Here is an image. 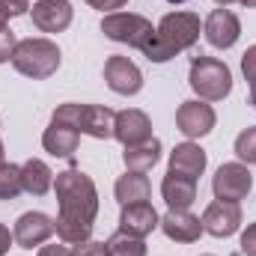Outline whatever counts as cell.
<instances>
[{"mask_svg":"<svg viewBox=\"0 0 256 256\" xmlns=\"http://www.w3.org/2000/svg\"><path fill=\"white\" fill-rule=\"evenodd\" d=\"M54 194H57V202H60V214L54 220L57 238L72 244V248L80 244V242H90L92 226H96V214H98L96 182L84 170L68 167L63 173H57Z\"/></svg>","mask_w":256,"mask_h":256,"instance_id":"6da1fadb","label":"cell"},{"mask_svg":"<svg viewBox=\"0 0 256 256\" xmlns=\"http://www.w3.org/2000/svg\"><path fill=\"white\" fill-rule=\"evenodd\" d=\"M200 30H202L200 15H194V12H167L158 21L152 39L143 45V57L152 60V63H167L176 54H182V51L196 45Z\"/></svg>","mask_w":256,"mask_h":256,"instance_id":"7a4b0ae2","label":"cell"},{"mask_svg":"<svg viewBox=\"0 0 256 256\" xmlns=\"http://www.w3.org/2000/svg\"><path fill=\"white\" fill-rule=\"evenodd\" d=\"M63 63V54L57 48V42L51 39H42V36H30V39H21L15 45V54H12V66L18 74L24 78H33V80H45L51 78Z\"/></svg>","mask_w":256,"mask_h":256,"instance_id":"3957f363","label":"cell"},{"mask_svg":"<svg viewBox=\"0 0 256 256\" xmlns=\"http://www.w3.org/2000/svg\"><path fill=\"white\" fill-rule=\"evenodd\" d=\"M188 84L202 102H224L232 92V72L224 60L200 54L191 60Z\"/></svg>","mask_w":256,"mask_h":256,"instance_id":"277c9868","label":"cell"},{"mask_svg":"<svg viewBox=\"0 0 256 256\" xmlns=\"http://www.w3.org/2000/svg\"><path fill=\"white\" fill-rule=\"evenodd\" d=\"M102 33L110 42H120V45L143 51V45L152 39L155 27H152L149 18H143L137 12H110V15L102 18Z\"/></svg>","mask_w":256,"mask_h":256,"instance_id":"5b68a950","label":"cell"},{"mask_svg":"<svg viewBox=\"0 0 256 256\" xmlns=\"http://www.w3.org/2000/svg\"><path fill=\"white\" fill-rule=\"evenodd\" d=\"M250 188H254V176H250L248 164H242V161L220 164L212 179L214 200H226V202H242L250 194Z\"/></svg>","mask_w":256,"mask_h":256,"instance_id":"8992f818","label":"cell"},{"mask_svg":"<svg viewBox=\"0 0 256 256\" xmlns=\"http://www.w3.org/2000/svg\"><path fill=\"white\" fill-rule=\"evenodd\" d=\"M218 122V114L208 102L202 98H191V102H182L179 110H176V126L179 131L188 137V140H200L206 134H212V128Z\"/></svg>","mask_w":256,"mask_h":256,"instance_id":"52a82bcc","label":"cell"},{"mask_svg":"<svg viewBox=\"0 0 256 256\" xmlns=\"http://www.w3.org/2000/svg\"><path fill=\"white\" fill-rule=\"evenodd\" d=\"M200 220H202V232H208L214 238H230L242 230V206L226 202V200H214L206 206Z\"/></svg>","mask_w":256,"mask_h":256,"instance_id":"ba28073f","label":"cell"},{"mask_svg":"<svg viewBox=\"0 0 256 256\" xmlns=\"http://www.w3.org/2000/svg\"><path fill=\"white\" fill-rule=\"evenodd\" d=\"M202 33H206V42L212 45V48H218V51H230L236 42H238V36H242V21H238V15L232 12V9H214L208 18H206V24H202Z\"/></svg>","mask_w":256,"mask_h":256,"instance_id":"9c48e42d","label":"cell"},{"mask_svg":"<svg viewBox=\"0 0 256 256\" xmlns=\"http://www.w3.org/2000/svg\"><path fill=\"white\" fill-rule=\"evenodd\" d=\"M54 218H48L45 212H24L18 220H15V244L24 248V250H33V248H42L51 236H54Z\"/></svg>","mask_w":256,"mask_h":256,"instance_id":"30bf717a","label":"cell"},{"mask_svg":"<svg viewBox=\"0 0 256 256\" xmlns=\"http://www.w3.org/2000/svg\"><path fill=\"white\" fill-rule=\"evenodd\" d=\"M104 84L116 96H137L143 90V72L128 57H110L104 63Z\"/></svg>","mask_w":256,"mask_h":256,"instance_id":"8fae6325","label":"cell"},{"mask_svg":"<svg viewBox=\"0 0 256 256\" xmlns=\"http://www.w3.org/2000/svg\"><path fill=\"white\" fill-rule=\"evenodd\" d=\"M30 15L42 33H63L74 18V9L68 0H36Z\"/></svg>","mask_w":256,"mask_h":256,"instance_id":"7c38bea8","label":"cell"},{"mask_svg":"<svg viewBox=\"0 0 256 256\" xmlns=\"http://www.w3.org/2000/svg\"><path fill=\"white\" fill-rule=\"evenodd\" d=\"M161 232L170 238V242H176V244H194V242H200V236H202V220L191 214L188 208L185 212H176V208H170L164 218H161Z\"/></svg>","mask_w":256,"mask_h":256,"instance_id":"4fadbf2b","label":"cell"},{"mask_svg":"<svg viewBox=\"0 0 256 256\" xmlns=\"http://www.w3.org/2000/svg\"><path fill=\"white\" fill-rule=\"evenodd\" d=\"M206 164H208V155H206V149L200 146V143H194V140H185V143H179L173 152H170V173H179V176H188V179H200L202 173H206Z\"/></svg>","mask_w":256,"mask_h":256,"instance_id":"5bb4252c","label":"cell"},{"mask_svg":"<svg viewBox=\"0 0 256 256\" xmlns=\"http://www.w3.org/2000/svg\"><path fill=\"white\" fill-rule=\"evenodd\" d=\"M116 126V110H110L108 104H80V120L78 131L96 140H110Z\"/></svg>","mask_w":256,"mask_h":256,"instance_id":"9a60e30c","label":"cell"},{"mask_svg":"<svg viewBox=\"0 0 256 256\" xmlns=\"http://www.w3.org/2000/svg\"><path fill=\"white\" fill-rule=\"evenodd\" d=\"M114 137L122 143V146H134V143H143L152 137V122L143 110L137 108H126L116 114V126H114Z\"/></svg>","mask_w":256,"mask_h":256,"instance_id":"2e32d148","label":"cell"},{"mask_svg":"<svg viewBox=\"0 0 256 256\" xmlns=\"http://www.w3.org/2000/svg\"><path fill=\"white\" fill-rule=\"evenodd\" d=\"M161 218L158 212L152 208V202H134V206H122V214H120V230L128 236H137V238H146L158 230Z\"/></svg>","mask_w":256,"mask_h":256,"instance_id":"e0dca14e","label":"cell"},{"mask_svg":"<svg viewBox=\"0 0 256 256\" xmlns=\"http://www.w3.org/2000/svg\"><path fill=\"white\" fill-rule=\"evenodd\" d=\"M161 196L167 202V208H176V212H185L196 202V182L188 176H179V173H170L161 179Z\"/></svg>","mask_w":256,"mask_h":256,"instance_id":"ac0fdd59","label":"cell"},{"mask_svg":"<svg viewBox=\"0 0 256 256\" xmlns=\"http://www.w3.org/2000/svg\"><path fill=\"white\" fill-rule=\"evenodd\" d=\"M78 143H80V134L68 126H60V122H51L42 134V146L54 158H72L78 152Z\"/></svg>","mask_w":256,"mask_h":256,"instance_id":"d6986e66","label":"cell"},{"mask_svg":"<svg viewBox=\"0 0 256 256\" xmlns=\"http://www.w3.org/2000/svg\"><path fill=\"white\" fill-rule=\"evenodd\" d=\"M122 161H126V170H131V173H149L161 161V140L158 137H149L143 143L126 146Z\"/></svg>","mask_w":256,"mask_h":256,"instance_id":"ffe728a7","label":"cell"},{"mask_svg":"<svg viewBox=\"0 0 256 256\" xmlns=\"http://www.w3.org/2000/svg\"><path fill=\"white\" fill-rule=\"evenodd\" d=\"M21 182H24V194L30 196H45L54 191V173L42 158H30L21 164Z\"/></svg>","mask_w":256,"mask_h":256,"instance_id":"44dd1931","label":"cell"},{"mask_svg":"<svg viewBox=\"0 0 256 256\" xmlns=\"http://www.w3.org/2000/svg\"><path fill=\"white\" fill-rule=\"evenodd\" d=\"M114 194H116V202H120V206L149 202L152 185H149L146 173H131V170H128L126 176H120V179H116V185H114Z\"/></svg>","mask_w":256,"mask_h":256,"instance_id":"7402d4cb","label":"cell"},{"mask_svg":"<svg viewBox=\"0 0 256 256\" xmlns=\"http://www.w3.org/2000/svg\"><path fill=\"white\" fill-rule=\"evenodd\" d=\"M104 248H108V256H146V242L137 236H128L122 230L114 232L104 242Z\"/></svg>","mask_w":256,"mask_h":256,"instance_id":"603a6c76","label":"cell"},{"mask_svg":"<svg viewBox=\"0 0 256 256\" xmlns=\"http://www.w3.org/2000/svg\"><path fill=\"white\" fill-rule=\"evenodd\" d=\"M18 194H24V182H21V164H0V200H15Z\"/></svg>","mask_w":256,"mask_h":256,"instance_id":"cb8c5ba5","label":"cell"},{"mask_svg":"<svg viewBox=\"0 0 256 256\" xmlns=\"http://www.w3.org/2000/svg\"><path fill=\"white\" fill-rule=\"evenodd\" d=\"M236 155H238V161L242 164H256V126H250V128H244L238 137H236Z\"/></svg>","mask_w":256,"mask_h":256,"instance_id":"d4e9b609","label":"cell"},{"mask_svg":"<svg viewBox=\"0 0 256 256\" xmlns=\"http://www.w3.org/2000/svg\"><path fill=\"white\" fill-rule=\"evenodd\" d=\"M15 33L9 27H0V63H12V54H15Z\"/></svg>","mask_w":256,"mask_h":256,"instance_id":"484cf974","label":"cell"},{"mask_svg":"<svg viewBox=\"0 0 256 256\" xmlns=\"http://www.w3.org/2000/svg\"><path fill=\"white\" fill-rule=\"evenodd\" d=\"M72 256H108V248H104V242H80V244H74L72 248Z\"/></svg>","mask_w":256,"mask_h":256,"instance_id":"4316f807","label":"cell"},{"mask_svg":"<svg viewBox=\"0 0 256 256\" xmlns=\"http://www.w3.org/2000/svg\"><path fill=\"white\" fill-rule=\"evenodd\" d=\"M242 72H244V80L254 86L256 84V45H250L242 57Z\"/></svg>","mask_w":256,"mask_h":256,"instance_id":"83f0119b","label":"cell"},{"mask_svg":"<svg viewBox=\"0 0 256 256\" xmlns=\"http://www.w3.org/2000/svg\"><path fill=\"white\" fill-rule=\"evenodd\" d=\"M0 9L6 18H18L30 12V0H0Z\"/></svg>","mask_w":256,"mask_h":256,"instance_id":"f1b7e54d","label":"cell"},{"mask_svg":"<svg viewBox=\"0 0 256 256\" xmlns=\"http://www.w3.org/2000/svg\"><path fill=\"white\" fill-rule=\"evenodd\" d=\"M39 256H72V244H66V242H45L39 248Z\"/></svg>","mask_w":256,"mask_h":256,"instance_id":"f546056e","label":"cell"},{"mask_svg":"<svg viewBox=\"0 0 256 256\" xmlns=\"http://www.w3.org/2000/svg\"><path fill=\"white\" fill-rule=\"evenodd\" d=\"M242 254L244 256H256V220L242 232Z\"/></svg>","mask_w":256,"mask_h":256,"instance_id":"4dcf8cb0","label":"cell"},{"mask_svg":"<svg viewBox=\"0 0 256 256\" xmlns=\"http://www.w3.org/2000/svg\"><path fill=\"white\" fill-rule=\"evenodd\" d=\"M84 3L92 6V9H98V12H108L110 15V12H120L128 0H84Z\"/></svg>","mask_w":256,"mask_h":256,"instance_id":"1f68e13d","label":"cell"},{"mask_svg":"<svg viewBox=\"0 0 256 256\" xmlns=\"http://www.w3.org/2000/svg\"><path fill=\"white\" fill-rule=\"evenodd\" d=\"M15 244V236L9 232V226L6 224H0V256H6L9 254V248Z\"/></svg>","mask_w":256,"mask_h":256,"instance_id":"d6a6232c","label":"cell"},{"mask_svg":"<svg viewBox=\"0 0 256 256\" xmlns=\"http://www.w3.org/2000/svg\"><path fill=\"white\" fill-rule=\"evenodd\" d=\"M238 3H242L244 9H256V0H238Z\"/></svg>","mask_w":256,"mask_h":256,"instance_id":"836d02e7","label":"cell"},{"mask_svg":"<svg viewBox=\"0 0 256 256\" xmlns=\"http://www.w3.org/2000/svg\"><path fill=\"white\" fill-rule=\"evenodd\" d=\"M214 3H218V6H224V9H226V6H230V3H238V0H214Z\"/></svg>","mask_w":256,"mask_h":256,"instance_id":"e575fe53","label":"cell"},{"mask_svg":"<svg viewBox=\"0 0 256 256\" xmlns=\"http://www.w3.org/2000/svg\"><path fill=\"white\" fill-rule=\"evenodd\" d=\"M250 104H254V108H256V84H254V86H250Z\"/></svg>","mask_w":256,"mask_h":256,"instance_id":"d590c367","label":"cell"},{"mask_svg":"<svg viewBox=\"0 0 256 256\" xmlns=\"http://www.w3.org/2000/svg\"><path fill=\"white\" fill-rule=\"evenodd\" d=\"M6 21H9V18H6V15H3V9H0V27H6Z\"/></svg>","mask_w":256,"mask_h":256,"instance_id":"8d00e7d4","label":"cell"},{"mask_svg":"<svg viewBox=\"0 0 256 256\" xmlns=\"http://www.w3.org/2000/svg\"><path fill=\"white\" fill-rule=\"evenodd\" d=\"M3 155H6V152H3V140H0V164H3Z\"/></svg>","mask_w":256,"mask_h":256,"instance_id":"74e56055","label":"cell"},{"mask_svg":"<svg viewBox=\"0 0 256 256\" xmlns=\"http://www.w3.org/2000/svg\"><path fill=\"white\" fill-rule=\"evenodd\" d=\"M167 3H185V0H167Z\"/></svg>","mask_w":256,"mask_h":256,"instance_id":"f35d334b","label":"cell"},{"mask_svg":"<svg viewBox=\"0 0 256 256\" xmlns=\"http://www.w3.org/2000/svg\"><path fill=\"white\" fill-rule=\"evenodd\" d=\"M202 256H212V254H202Z\"/></svg>","mask_w":256,"mask_h":256,"instance_id":"ab89813d","label":"cell"}]
</instances>
